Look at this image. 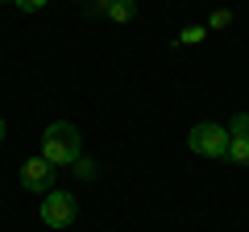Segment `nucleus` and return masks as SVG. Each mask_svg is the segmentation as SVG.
Returning <instances> with one entry per match:
<instances>
[{
  "mask_svg": "<svg viewBox=\"0 0 249 232\" xmlns=\"http://www.w3.org/2000/svg\"><path fill=\"white\" fill-rule=\"evenodd\" d=\"M42 158L50 166H71L79 158V129L71 120H54L50 129L42 133Z\"/></svg>",
  "mask_w": 249,
  "mask_h": 232,
  "instance_id": "f257e3e1",
  "label": "nucleus"
},
{
  "mask_svg": "<svg viewBox=\"0 0 249 232\" xmlns=\"http://www.w3.org/2000/svg\"><path fill=\"white\" fill-rule=\"evenodd\" d=\"M187 149L199 158H229V129L224 125H196L187 133Z\"/></svg>",
  "mask_w": 249,
  "mask_h": 232,
  "instance_id": "f03ea898",
  "label": "nucleus"
},
{
  "mask_svg": "<svg viewBox=\"0 0 249 232\" xmlns=\"http://www.w3.org/2000/svg\"><path fill=\"white\" fill-rule=\"evenodd\" d=\"M79 215V199L71 191H46L42 195V224L46 228H71Z\"/></svg>",
  "mask_w": 249,
  "mask_h": 232,
  "instance_id": "7ed1b4c3",
  "label": "nucleus"
},
{
  "mask_svg": "<svg viewBox=\"0 0 249 232\" xmlns=\"http://www.w3.org/2000/svg\"><path fill=\"white\" fill-rule=\"evenodd\" d=\"M21 187L34 191V195H46V191H54V166L37 153V158H25V166H21Z\"/></svg>",
  "mask_w": 249,
  "mask_h": 232,
  "instance_id": "20e7f679",
  "label": "nucleus"
},
{
  "mask_svg": "<svg viewBox=\"0 0 249 232\" xmlns=\"http://www.w3.org/2000/svg\"><path fill=\"white\" fill-rule=\"evenodd\" d=\"M229 162L249 166V112H237L229 125Z\"/></svg>",
  "mask_w": 249,
  "mask_h": 232,
  "instance_id": "39448f33",
  "label": "nucleus"
},
{
  "mask_svg": "<svg viewBox=\"0 0 249 232\" xmlns=\"http://www.w3.org/2000/svg\"><path fill=\"white\" fill-rule=\"evenodd\" d=\"M133 13H137V4H133V0H112L108 17H112V21H133Z\"/></svg>",
  "mask_w": 249,
  "mask_h": 232,
  "instance_id": "423d86ee",
  "label": "nucleus"
},
{
  "mask_svg": "<svg viewBox=\"0 0 249 232\" xmlns=\"http://www.w3.org/2000/svg\"><path fill=\"white\" fill-rule=\"evenodd\" d=\"M75 174H79V179H96V162L91 158H75Z\"/></svg>",
  "mask_w": 249,
  "mask_h": 232,
  "instance_id": "0eeeda50",
  "label": "nucleus"
},
{
  "mask_svg": "<svg viewBox=\"0 0 249 232\" xmlns=\"http://www.w3.org/2000/svg\"><path fill=\"white\" fill-rule=\"evenodd\" d=\"M204 33H208L204 25H187L183 33H178V42H204Z\"/></svg>",
  "mask_w": 249,
  "mask_h": 232,
  "instance_id": "6e6552de",
  "label": "nucleus"
},
{
  "mask_svg": "<svg viewBox=\"0 0 249 232\" xmlns=\"http://www.w3.org/2000/svg\"><path fill=\"white\" fill-rule=\"evenodd\" d=\"M13 4H17V9H25V13H37V9H46L50 0H13Z\"/></svg>",
  "mask_w": 249,
  "mask_h": 232,
  "instance_id": "1a4fd4ad",
  "label": "nucleus"
},
{
  "mask_svg": "<svg viewBox=\"0 0 249 232\" xmlns=\"http://www.w3.org/2000/svg\"><path fill=\"white\" fill-rule=\"evenodd\" d=\"M108 9H112V0H91V13L96 17H108Z\"/></svg>",
  "mask_w": 249,
  "mask_h": 232,
  "instance_id": "9d476101",
  "label": "nucleus"
},
{
  "mask_svg": "<svg viewBox=\"0 0 249 232\" xmlns=\"http://www.w3.org/2000/svg\"><path fill=\"white\" fill-rule=\"evenodd\" d=\"M0 141H4V116H0Z\"/></svg>",
  "mask_w": 249,
  "mask_h": 232,
  "instance_id": "9b49d317",
  "label": "nucleus"
},
{
  "mask_svg": "<svg viewBox=\"0 0 249 232\" xmlns=\"http://www.w3.org/2000/svg\"><path fill=\"white\" fill-rule=\"evenodd\" d=\"M0 4H13V0H0Z\"/></svg>",
  "mask_w": 249,
  "mask_h": 232,
  "instance_id": "f8f14e48",
  "label": "nucleus"
}]
</instances>
